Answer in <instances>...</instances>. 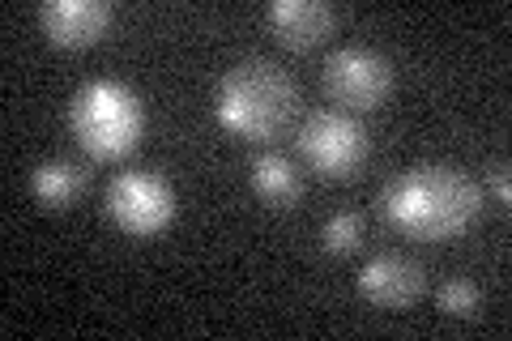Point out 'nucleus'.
<instances>
[{"mask_svg":"<svg viewBox=\"0 0 512 341\" xmlns=\"http://www.w3.org/2000/svg\"><path fill=\"white\" fill-rule=\"evenodd\" d=\"M487 188L495 192V201L508 205L512 201V180H508V162H491L487 167Z\"/></svg>","mask_w":512,"mask_h":341,"instance_id":"obj_14","label":"nucleus"},{"mask_svg":"<svg viewBox=\"0 0 512 341\" xmlns=\"http://www.w3.org/2000/svg\"><path fill=\"white\" fill-rule=\"evenodd\" d=\"M380 214L410 239H453L483 214V188L453 162H419L380 192Z\"/></svg>","mask_w":512,"mask_h":341,"instance_id":"obj_1","label":"nucleus"},{"mask_svg":"<svg viewBox=\"0 0 512 341\" xmlns=\"http://www.w3.org/2000/svg\"><path fill=\"white\" fill-rule=\"evenodd\" d=\"M325 90L346 111H372L393 90V60L367 43H342L325 56Z\"/></svg>","mask_w":512,"mask_h":341,"instance_id":"obj_5","label":"nucleus"},{"mask_svg":"<svg viewBox=\"0 0 512 341\" xmlns=\"http://www.w3.org/2000/svg\"><path fill=\"white\" fill-rule=\"evenodd\" d=\"M363 231H367L363 214H355V209H338V214H329L325 226H320V243H325L329 252L346 256V252H359Z\"/></svg>","mask_w":512,"mask_h":341,"instance_id":"obj_12","label":"nucleus"},{"mask_svg":"<svg viewBox=\"0 0 512 341\" xmlns=\"http://www.w3.org/2000/svg\"><path fill=\"white\" fill-rule=\"evenodd\" d=\"M299 111L295 77L274 60H239L214 86V116L244 141H274Z\"/></svg>","mask_w":512,"mask_h":341,"instance_id":"obj_2","label":"nucleus"},{"mask_svg":"<svg viewBox=\"0 0 512 341\" xmlns=\"http://www.w3.org/2000/svg\"><path fill=\"white\" fill-rule=\"evenodd\" d=\"M39 22L52 43L86 47L94 39H103V30L111 26V5L107 0H43Z\"/></svg>","mask_w":512,"mask_h":341,"instance_id":"obj_8","label":"nucleus"},{"mask_svg":"<svg viewBox=\"0 0 512 341\" xmlns=\"http://www.w3.org/2000/svg\"><path fill=\"white\" fill-rule=\"evenodd\" d=\"M423 273L402 252H380L359 269V295L376 307H406L419 299Z\"/></svg>","mask_w":512,"mask_h":341,"instance_id":"obj_7","label":"nucleus"},{"mask_svg":"<svg viewBox=\"0 0 512 341\" xmlns=\"http://www.w3.org/2000/svg\"><path fill=\"white\" fill-rule=\"evenodd\" d=\"M265 22L286 47H312L333 30V5L325 0H274L265 9Z\"/></svg>","mask_w":512,"mask_h":341,"instance_id":"obj_9","label":"nucleus"},{"mask_svg":"<svg viewBox=\"0 0 512 341\" xmlns=\"http://www.w3.org/2000/svg\"><path fill=\"white\" fill-rule=\"evenodd\" d=\"M69 124L82 150L94 158H120L137 150L146 133V103L120 77H90L69 103Z\"/></svg>","mask_w":512,"mask_h":341,"instance_id":"obj_3","label":"nucleus"},{"mask_svg":"<svg viewBox=\"0 0 512 341\" xmlns=\"http://www.w3.org/2000/svg\"><path fill=\"white\" fill-rule=\"evenodd\" d=\"M299 154L308 158L312 171L329 175V180H346L372 154V137H367V128L355 111L320 107L299 124Z\"/></svg>","mask_w":512,"mask_h":341,"instance_id":"obj_4","label":"nucleus"},{"mask_svg":"<svg viewBox=\"0 0 512 341\" xmlns=\"http://www.w3.org/2000/svg\"><path fill=\"white\" fill-rule=\"evenodd\" d=\"M248 171H252V192L265 205L286 209V205H295L303 197V175H299V167L286 154H278V150L256 154Z\"/></svg>","mask_w":512,"mask_h":341,"instance_id":"obj_10","label":"nucleus"},{"mask_svg":"<svg viewBox=\"0 0 512 341\" xmlns=\"http://www.w3.org/2000/svg\"><path fill=\"white\" fill-rule=\"evenodd\" d=\"M107 218L124 235H158L175 218V188L158 171H120L107 184Z\"/></svg>","mask_w":512,"mask_h":341,"instance_id":"obj_6","label":"nucleus"},{"mask_svg":"<svg viewBox=\"0 0 512 341\" xmlns=\"http://www.w3.org/2000/svg\"><path fill=\"white\" fill-rule=\"evenodd\" d=\"M436 307L444 316H474L478 307H483V290H478V282H470V278H448V282H440L436 286Z\"/></svg>","mask_w":512,"mask_h":341,"instance_id":"obj_13","label":"nucleus"},{"mask_svg":"<svg viewBox=\"0 0 512 341\" xmlns=\"http://www.w3.org/2000/svg\"><path fill=\"white\" fill-rule=\"evenodd\" d=\"M86 188V171L69 158H47L30 171V192L39 197V205L47 209H69Z\"/></svg>","mask_w":512,"mask_h":341,"instance_id":"obj_11","label":"nucleus"}]
</instances>
